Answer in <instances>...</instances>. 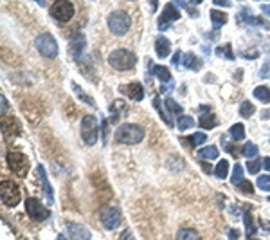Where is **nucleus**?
Segmentation results:
<instances>
[{"label": "nucleus", "instance_id": "obj_1", "mask_svg": "<svg viewBox=\"0 0 270 240\" xmlns=\"http://www.w3.org/2000/svg\"><path fill=\"white\" fill-rule=\"evenodd\" d=\"M144 139V128L135 123H124L116 130V141L122 145H137Z\"/></svg>", "mask_w": 270, "mask_h": 240}, {"label": "nucleus", "instance_id": "obj_2", "mask_svg": "<svg viewBox=\"0 0 270 240\" xmlns=\"http://www.w3.org/2000/svg\"><path fill=\"white\" fill-rule=\"evenodd\" d=\"M108 64L117 71H130L137 64V58L132 51L128 49H116L108 55Z\"/></svg>", "mask_w": 270, "mask_h": 240}, {"label": "nucleus", "instance_id": "obj_3", "mask_svg": "<svg viewBox=\"0 0 270 240\" xmlns=\"http://www.w3.org/2000/svg\"><path fill=\"white\" fill-rule=\"evenodd\" d=\"M130 26H132V19L126 11H114L108 17V29L116 37H122L124 33H128Z\"/></svg>", "mask_w": 270, "mask_h": 240}, {"label": "nucleus", "instance_id": "obj_4", "mask_svg": "<svg viewBox=\"0 0 270 240\" xmlns=\"http://www.w3.org/2000/svg\"><path fill=\"white\" fill-rule=\"evenodd\" d=\"M98 134H99V127H98V119L96 116H85L81 119V137L85 141V145L94 146L98 143Z\"/></svg>", "mask_w": 270, "mask_h": 240}, {"label": "nucleus", "instance_id": "obj_5", "mask_svg": "<svg viewBox=\"0 0 270 240\" xmlns=\"http://www.w3.org/2000/svg\"><path fill=\"white\" fill-rule=\"evenodd\" d=\"M36 49L44 58H56L58 56V44H56V38L49 33H44L40 37L36 38L34 42Z\"/></svg>", "mask_w": 270, "mask_h": 240}, {"label": "nucleus", "instance_id": "obj_6", "mask_svg": "<svg viewBox=\"0 0 270 240\" xmlns=\"http://www.w3.org/2000/svg\"><path fill=\"white\" fill-rule=\"evenodd\" d=\"M0 197L8 208H14L20 202V188L13 181H2L0 184Z\"/></svg>", "mask_w": 270, "mask_h": 240}, {"label": "nucleus", "instance_id": "obj_7", "mask_svg": "<svg viewBox=\"0 0 270 240\" xmlns=\"http://www.w3.org/2000/svg\"><path fill=\"white\" fill-rule=\"evenodd\" d=\"M50 17L58 22H68L74 17V6L67 0H56L50 6Z\"/></svg>", "mask_w": 270, "mask_h": 240}, {"label": "nucleus", "instance_id": "obj_8", "mask_svg": "<svg viewBox=\"0 0 270 240\" xmlns=\"http://www.w3.org/2000/svg\"><path fill=\"white\" fill-rule=\"evenodd\" d=\"M26 211L29 213V217H31L32 220H36V222H42V220H45V218L50 217L49 209L45 208L40 200L32 199V197H29V199L26 200Z\"/></svg>", "mask_w": 270, "mask_h": 240}, {"label": "nucleus", "instance_id": "obj_9", "mask_svg": "<svg viewBox=\"0 0 270 240\" xmlns=\"http://www.w3.org/2000/svg\"><path fill=\"white\" fill-rule=\"evenodd\" d=\"M8 164L11 168V172H14L16 175L26 177L27 170H29V161L24 154L20 152H9L8 154Z\"/></svg>", "mask_w": 270, "mask_h": 240}, {"label": "nucleus", "instance_id": "obj_10", "mask_svg": "<svg viewBox=\"0 0 270 240\" xmlns=\"http://www.w3.org/2000/svg\"><path fill=\"white\" fill-rule=\"evenodd\" d=\"M178 19H180V11H178V8H176V4L168 2V4L164 6V11H162L160 19H158V29L164 31V29L170 28L171 22H175V20H178Z\"/></svg>", "mask_w": 270, "mask_h": 240}, {"label": "nucleus", "instance_id": "obj_11", "mask_svg": "<svg viewBox=\"0 0 270 240\" xmlns=\"http://www.w3.org/2000/svg\"><path fill=\"white\" fill-rule=\"evenodd\" d=\"M101 222H103V226L106 227V229H116V227H119V224H121V211H119V208L110 206V208L103 209V213H101Z\"/></svg>", "mask_w": 270, "mask_h": 240}, {"label": "nucleus", "instance_id": "obj_12", "mask_svg": "<svg viewBox=\"0 0 270 240\" xmlns=\"http://www.w3.org/2000/svg\"><path fill=\"white\" fill-rule=\"evenodd\" d=\"M67 231H68V236H70L72 240H90L92 238L90 231L86 229L85 226L76 224V222H67Z\"/></svg>", "mask_w": 270, "mask_h": 240}, {"label": "nucleus", "instance_id": "obj_13", "mask_svg": "<svg viewBox=\"0 0 270 240\" xmlns=\"http://www.w3.org/2000/svg\"><path fill=\"white\" fill-rule=\"evenodd\" d=\"M119 92L126 94L134 101H142L144 98V87L140 85V83H128V85L124 87H119Z\"/></svg>", "mask_w": 270, "mask_h": 240}, {"label": "nucleus", "instance_id": "obj_14", "mask_svg": "<svg viewBox=\"0 0 270 240\" xmlns=\"http://www.w3.org/2000/svg\"><path fill=\"white\" fill-rule=\"evenodd\" d=\"M238 20H240V22H243V24H248V26H260V28H263V29H270L268 24H266L265 20L258 19V17H252L250 11H248L247 8H243V10H242V13L238 15Z\"/></svg>", "mask_w": 270, "mask_h": 240}, {"label": "nucleus", "instance_id": "obj_15", "mask_svg": "<svg viewBox=\"0 0 270 240\" xmlns=\"http://www.w3.org/2000/svg\"><path fill=\"white\" fill-rule=\"evenodd\" d=\"M38 177H40L42 181V186H44V193H45V199H47V202L52 204L54 202V193H52V188H50V182L49 179H47V173H45V168L44 164H38Z\"/></svg>", "mask_w": 270, "mask_h": 240}, {"label": "nucleus", "instance_id": "obj_16", "mask_svg": "<svg viewBox=\"0 0 270 240\" xmlns=\"http://www.w3.org/2000/svg\"><path fill=\"white\" fill-rule=\"evenodd\" d=\"M155 53L158 58H168L171 53V42L166 37H158L155 40Z\"/></svg>", "mask_w": 270, "mask_h": 240}, {"label": "nucleus", "instance_id": "obj_17", "mask_svg": "<svg viewBox=\"0 0 270 240\" xmlns=\"http://www.w3.org/2000/svg\"><path fill=\"white\" fill-rule=\"evenodd\" d=\"M150 71H152L153 76H157L158 80L164 83V85H166V82L171 83V73L168 71L166 67H162V65H155V64H152V62H150Z\"/></svg>", "mask_w": 270, "mask_h": 240}, {"label": "nucleus", "instance_id": "obj_18", "mask_svg": "<svg viewBox=\"0 0 270 240\" xmlns=\"http://www.w3.org/2000/svg\"><path fill=\"white\" fill-rule=\"evenodd\" d=\"M182 65L186 69H189V71H200L202 69V60L198 58V56H194L193 53H188V55H184Z\"/></svg>", "mask_w": 270, "mask_h": 240}, {"label": "nucleus", "instance_id": "obj_19", "mask_svg": "<svg viewBox=\"0 0 270 240\" xmlns=\"http://www.w3.org/2000/svg\"><path fill=\"white\" fill-rule=\"evenodd\" d=\"M218 148H216L214 145H209V146H204L202 150H198L196 157L200 159V161H212V159H218Z\"/></svg>", "mask_w": 270, "mask_h": 240}, {"label": "nucleus", "instance_id": "obj_20", "mask_svg": "<svg viewBox=\"0 0 270 240\" xmlns=\"http://www.w3.org/2000/svg\"><path fill=\"white\" fill-rule=\"evenodd\" d=\"M176 240H202V236L198 231L191 229V227H184L176 233Z\"/></svg>", "mask_w": 270, "mask_h": 240}, {"label": "nucleus", "instance_id": "obj_21", "mask_svg": "<svg viewBox=\"0 0 270 240\" xmlns=\"http://www.w3.org/2000/svg\"><path fill=\"white\" fill-rule=\"evenodd\" d=\"M254 98L260 100L261 103H270V89L265 85H260L254 89Z\"/></svg>", "mask_w": 270, "mask_h": 240}, {"label": "nucleus", "instance_id": "obj_22", "mask_svg": "<svg viewBox=\"0 0 270 240\" xmlns=\"http://www.w3.org/2000/svg\"><path fill=\"white\" fill-rule=\"evenodd\" d=\"M243 181H245V179H243V166L240 163H236V164H234V168H232L230 182H232V186H240Z\"/></svg>", "mask_w": 270, "mask_h": 240}, {"label": "nucleus", "instance_id": "obj_23", "mask_svg": "<svg viewBox=\"0 0 270 240\" xmlns=\"http://www.w3.org/2000/svg\"><path fill=\"white\" fill-rule=\"evenodd\" d=\"M85 49V38L83 37H76L72 40V46H70V51H72V56L74 58H80L81 51Z\"/></svg>", "mask_w": 270, "mask_h": 240}, {"label": "nucleus", "instance_id": "obj_24", "mask_svg": "<svg viewBox=\"0 0 270 240\" xmlns=\"http://www.w3.org/2000/svg\"><path fill=\"white\" fill-rule=\"evenodd\" d=\"M200 127L206 128V130H209V128H214L216 125H218V119L212 116V114H204V116H200Z\"/></svg>", "mask_w": 270, "mask_h": 240}, {"label": "nucleus", "instance_id": "obj_25", "mask_svg": "<svg viewBox=\"0 0 270 240\" xmlns=\"http://www.w3.org/2000/svg\"><path fill=\"white\" fill-rule=\"evenodd\" d=\"M214 173L218 179H225V177L229 175V161H227V159H222L220 163L216 164Z\"/></svg>", "mask_w": 270, "mask_h": 240}, {"label": "nucleus", "instance_id": "obj_26", "mask_svg": "<svg viewBox=\"0 0 270 240\" xmlns=\"http://www.w3.org/2000/svg\"><path fill=\"white\" fill-rule=\"evenodd\" d=\"M230 137H232L234 141H242L243 137H245V127H243L242 123H236V125H232L229 130Z\"/></svg>", "mask_w": 270, "mask_h": 240}, {"label": "nucleus", "instance_id": "obj_27", "mask_svg": "<svg viewBox=\"0 0 270 240\" xmlns=\"http://www.w3.org/2000/svg\"><path fill=\"white\" fill-rule=\"evenodd\" d=\"M211 22L214 28H220V26H224L225 22H227V15L222 13V11H216L212 10L211 11Z\"/></svg>", "mask_w": 270, "mask_h": 240}, {"label": "nucleus", "instance_id": "obj_28", "mask_svg": "<svg viewBox=\"0 0 270 240\" xmlns=\"http://www.w3.org/2000/svg\"><path fill=\"white\" fill-rule=\"evenodd\" d=\"M72 89H74V92H76V96H78V98H80V100H83V101H85L86 105H90V107H94V105H96V101L92 100V98H90V96L86 94V92L83 91V89H80V87H78L76 83H72Z\"/></svg>", "mask_w": 270, "mask_h": 240}, {"label": "nucleus", "instance_id": "obj_29", "mask_svg": "<svg viewBox=\"0 0 270 240\" xmlns=\"http://www.w3.org/2000/svg\"><path fill=\"white\" fill-rule=\"evenodd\" d=\"M258 152H260V148H258V145H254V143H247V145H243V150H242V154L245 155V157H248V159L256 157Z\"/></svg>", "mask_w": 270, "mask_h": 240}, {"label": "nucleus", "instance_id": "obj_30", "mask_svg": "<svg viewBox=\"0 0 270 240\" xmlns=\"http://www.w3.org/2000/svg\"><path fill=\"white\" fill-rule=\"evenodd\" d=\"M254 112H256V109H254V105H252L250 101H242V105H240V114H242L243 118H250Z\"/></svg>", "mask_w": 270, "mask_h": 240}, {"label": "nucleus", "instance_id": "obj_31", "mask_svg": "<svg viewBox=\"0 0 270 240\" xmlns=\"http://www.w3.org/2000/svg\"><path fill=\"white\" fill-rule=\"evenodd\" d=\"M243 218H245V227H247V235H252V233H256V224H254V218H252L250 211L248 209H245V215H243Z\"/></svg>", "mask_w": 270, "mask_h": 240}, {"label": "nucleus", "instance_id": "obj_32", "mask_svg": "<svg viewBox=\"0 0 270 240\" xmlns=\"http://www.w3.org/2000/svg\"><path fill=\"white\" fill-rule=\"evenodd\" d=\"M188 143H191V146H198V145H204L207 141V136L206 134H202V132H196V134H193L191 137H188Z\"/></svg>", "mask_w": 270, "mask_h": 240}, {"label": "nucleus", "instance_id": "obj_33", "mask_svg": "<svg viewBox=\"0 0 270 240\" xmlns=\"http://www.w3.org/2000/svg\"><path fill=\"white\" fill-rule=\"evenodd\" d=\"M164 105H166V109L170 110V116L171 114H182V107H180L178 103H176L175 100H171V98H166V101H164Z\"/></svg>", "mask_w": 270, "mask_h": 240}, {"label": "nucleus", "instance_id": "obj_34", "mask_svg": "<svg viewBox=\"0 0 270 240\" xmlns=\"http://www.w3.org/2000/svg\"><path fill=\"white\" fill-rule=\"evenodd\" d=\"M194 127V119L191 116H180L178 118V130H188V128Z\"/></svg>", "mask_w": 270, "mask_h": 240}, {"label": "nucleus", "instance_id": "obj_35", "mask_svg": "<svg viewBox=\"0 0 270 240\" xmlns=\"http://www.w3.org/2000/svg\"><path fill=\"white\" fill-rule=\"evenodd\" d=\"M216 55H218V56H225L227 60H234L232 47H230V44H225V46L218 47V49H216Z\"/></svg>", "mask_w": 270, "mask_h": 240}, {"label": "nucleus", "instance_id": "obj_36", "mask_svg": "<svg viewBox=\"0 0 270 240\" xmlns=\"http://www.w3.org/2000/svg\"><path fill=\"white\" fill-rule=\"evenodd\" d=\"M256 186L263 191H270V175H261L258 177Z\"/></svg>", "mask_w": 270, "mask_h": 240}, {"label": "nucleus", "instance_id": "obj_37", "mask_svg": "<svg viewBox=\"0 0 270 240\" xmlns=\"http://www.w3.org/2000/svg\"><path fill=\"white\" fill-rule=\"evenodd\" d=\"M261 166H263V161H260V159H250L247 163V170L250 173H258L261 170Z\"/></svg>", "mask_w": 270, "mask_h": 240}, {"label": "nucleus", "instance_id": "obj_38", "mask_svg": "<svg viewBox=\"0 0 270 240\" xmlns=\"http://www.w3.org/2000/svg\"><path fill=\"white\" fill-rule=\"evenodd\" d=\"M238 188L243 191V193H252V191H254V190H252V184H250V182H247V181H243Z\"/></svg>", "mask_w": 270, "mask_h": 240}, {"label": "nucleus", "instance_id": "obj_39", "mask_svg": "<svg viewBox=\"0 0 270 240\" xmlns=\"http://www.w3.org/2000/svg\"><path fill=\"white\" fill-rule=\"evenodd\" d=\"M261 78H268L270 76V62H266L263 67H261V73H260Z\"/></svg>", "mask_w": 270, "mask_h": 240}, {"label": "nucleus", "instance_id": "obj_40", "mask_svg": "<svg viewBox=\"0 0 270 240\" xmlns=\"http://www.w3.org/2000/svg\"><path fill=\"white\" fill-rule=\"evenodd\" d=\"M227 235H229V240H240V238H242V235H240L238 229H229V231H227Z\"/></svg>", "mask_w": 270, "mask_h": 240}, {"label": "nucleus", "instance_id": "obj_41", "mask_svg": "<svg viewBox=\"0 0 270 240\" xmlns=\"http://www.w3.org/2000/svg\"><path fill=\"white\" fill-rule=\"evenodd\" d=\"M182 60H184V55H182L180 51H176L175 55H173V60H171V62H173V65H178Z\"/></svg>", "mask_w": 270, "mask_h": 240}, {"label": "nucleus", "instance_id": "obj_42", "mask_svg": "<svg viewBox=\"0 0 270 240\" xmlns=\"http://www.w3.org/2000/svg\"><path fill=\"white\" fill-rule=\"evenodd\" d=\"M260 8H261V11L266 15V17H270V4H261Z\"/></svg>", "mask_w": 270, "mask_h": 240}, {"label": "nucleus", "instance_id": "obj_43", "mask_svg": "<svg viewBox=\"0 0 270 240\" xmlns=\"http://www.w3.org/2000/svg\"><path fill=\"white\" fill-rule=\"evenodd\" d=\"M214 4L216 6H224V8H230V2H224V0H214Z\"/></svg>", "mask_w": 270, "mask_h": 240}, {"label": "nucleus", "instance_id": "obj_44", "mask_svg": "<svg viewBox=\"0 0 270 240\" xmlns=\"http://www.w3.org/2000/svg\"><path fill=\"white\" fill-rule=\"evenodd\" d=\"M263 168H265L266 172H270V157H265V159H263Z\"/></svg>", "mask_w": 270, "mask_h": 240}, {"label": "nucleus", "instance_id": "obj_45", "mask_svg": "<svg viewBox=\"0 0 270 240\" xmlns=\"http://www.w3.org/2000/svg\"><path fill=\"white\" fill-rule=\"evenodd\" d=\"M6 105H8V101H6V96H2V116H6Z\"/></svg>", "mask_w": 270, "mask_h": 240}, {"label": "nucleus", "instance_id": "obj_46", "mask_svg": "<svg viewBox=\"0 0 270 240\" xmlns=\"http://www.w3.org/2000/svg\"><path fill=\"white\" fill-rule=\"evenodd\" d=\"M261 116H263L265 119H268L270 118V110H263V112H261Z\"/></svg>", "mask_w": 270, "mask_h": 240}, {"label": "nucleus", "instance_id": "obj_47", "mask_svg": "<svg viewBox=\"0 0 270 240\" xmlns=\"http://www.w3.org/2000/svg\"><path fill=\"white\" fill-rule=\"evenodd\" d=\"M58 240H67V238H65V235H58Z\"/></svg>", "mask_w": 270, "mask_h": 240}, {"label": "nucleus", "instance_id": "obj_48", "mask_svg": "<svg viewBox=\"0 0 270 240\" xmlns=\"http://www.w3.org/2000/svg\"><path fill=\"white\" fill-rule=\"evenodd\" d=\"M252 240H258V238H252Z\"/></svg>", "mask_w": 270, "mask_h": 240}, {"label": "nucleus", "instance_id": "obj_49", "mask_svg": "<svg viewBox=\"0 0 270 240\" xmlns=\"http://www.w3.org/2000/svg\"><path fill=\"white\" fill-rule=\"evenodd\" d=\"M268 200H270V197H268Z\"/></svg>", "mask_w": 270, "mask_h": 240}]
</instances>
